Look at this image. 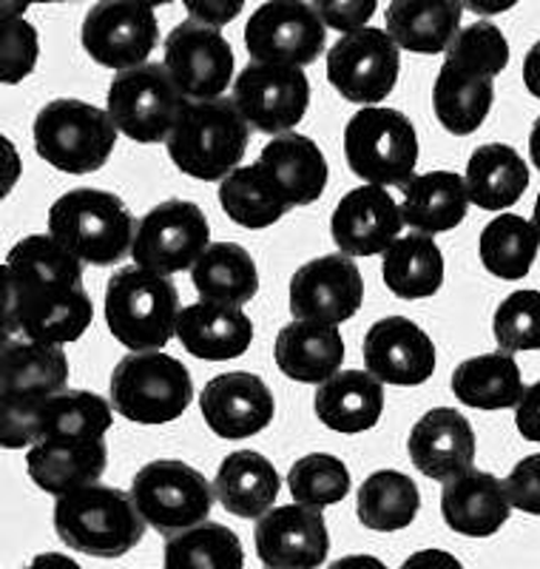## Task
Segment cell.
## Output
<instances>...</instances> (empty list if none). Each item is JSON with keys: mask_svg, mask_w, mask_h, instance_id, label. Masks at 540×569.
<instances>
[{"mask_svg": "<svg viewBox=\"0 0 540 569\" xmlns=\"http://www.w3.org/2000/svg\"><path fill=\"white\" fill-rule=\"evenodd\" d=\"M364 365L381 385L416 388L436 373V342L407 317H384L367 330Z\"/></svg>", "mask_w": 540, "mask_h": 569, "instance_id": "19", "label": "cell"}, {"mask_svg": "<svg viewBox=\"0 0 540 569\" xmlns=\"http://www.w3.org/2000/svg\"><path fill=\"white\" fill-rule=\"evenodd\" d=\"M111 405L89 390H63L40 401V441L106 439L111 430Z\"/></svg>", "mask_w": 540, "mask_h": 569, "instance_id": "40", "label": "cell"}, {"mask_svg": "<svg viewBox=\"0 0 540 569\" xmlns=\"http://www.w3.org/2000/svg\"><path fill=\"white\" fill-rule=\"evenodd\" d=\"M344 157L350 171L367 186H407L419 166V134L399 109L370 106L350 117Z\"/></svg>", "mask_w": 540, "mask_h": 569, "instance_id": "7", "label": "cell"}, {"mask_svg": "<svg viewBox=\"0 0 540 569\" xmlns=\"http://www.w3.org/2000/svg\"><path fill=\"white\" fill-rule=\"evenodd\" d=\"M463 182L478 208L503 211L523 197L529 186V169L512 146L487 142L470 154Z\"/></svg>", "mask_w": 540, "mask_h": 569, "instance_id": "33", "label": "cell"}, {"mask_svg": "<svg viewBox=\"0 0 540 569\" xmlns=\"http://www.w3.org/2000/svg\"><path fill=\"white\" fill-rule=\"evenodd\" d=\"M34 151L66 174H91L109 162L117 126L109 111L83 100L60 98L38 111L32 126Z\"/></svg>", "mask_w": 540, "mask_h": 569, "instance_id": "5", "label": "cell"}, {"mask_svg": "<svg viewBox=\"0 0 540 569\" xmlns=\"http://www.w3.org/2000/svg\"><path fill=\"white\" fill-rule=\"evenodd\" d=\"M186 106L188 100L182 98L174 80L168 78L166 66L157 63L114 74L106 98V111L114 120L117 131L142 146L166 142Z\"/></svg>", "mask_w": 540, "mask_h": 569, "instance_id": "10", "label": "cell"}, {"mask_svg": "<svg viewBox=\"0 0 540 569\" xmlns=\"http://www.w3.org/2000/svg\"><path fill=\"white\" fill-rule=\"evenodd\" d=\"M200 410L219 439H248L273 421V393L257 373L233 370L213 376L202 388Z\"/></svg>", "mask_w": 540, "mask_h": 569, "instance_id": "21", "label": "cell"}, {"mask_svg": "<svg viewBox=\"0 0 540 569\" xmlns=\"http://www.w3.org/2000/svg\"><path fill=\"white\" fill-rule=\"evenodd\" d=\"M532 226H534V231H538V237H540V194H538V200H534V213H532Z\"/></svg>", "mask_w": 540, "mask_h": 569, "instance_id": "59", "label": "cell"}, {"mask_svg": "<svg viewBox=\"0 0 540 569\" xmlns=\"http://www.w3.org/2000/svg\"><path fill=\"white\" fill-rule=\"evenodd\" d=\"M3 149H7V154H9V174H7V180H3V197H7L9 191H12L14 180H18V174H20V162H18V154H14L12 142L3 140Z\"/></svg>", "mask_w": 540, "mask_h": 569, "instance_id": "56", "label": "cell"}, {"mask_svg": "<svg viewBox=\"0 0 540 569\" xmlns=\"http://www.w3.org/2000/svg\"><path fill=\"white\" fill-rule=\"evenodd\" d=\"M177 337L182 348L206 362L239 359L253 342V322L242 308L219 302H200L182 308L177 322Z\"/></svg>", "mask_w": 540, "mask_h": 569, "instance_id": "26", "label": "cell"}, {"mask_svg": "<svg viewBox=\"0 0 540 569\" xmlns=\"http://www.w3.org/2000/svg\"><path fill=\"white\" fill-rule=\"evenodd\" d=\"M94 319L86 288H32L3 273V339L23 337L43 345L78 342Z\"/></svg>", "mask_w": 540, "mask_h": 569, "instance_id": "9", "label": "cell"}, {"mask_svg": "<svg viewBox=\"0 0 540 569\" xmlns=\"http://www.w3.org/2000/svg\"><path fill=\"white\" fill-rule=\"evenodd\" d=\"M407 450L416 470L427 479L450 481L476 461V433L467 416L452 408H436L412 425Z\"/></svg>", "mask_w": 540, "mask_h": 569, "instance_id": "22", "label": "cell"}, {"mask_svg": "<svg viewBox=\"0 0 540 569\" xmlns=\"http://www.w3.org/2000/svg\"><path fill=\"white\" fill-rule=\"evenodd\" d=\"M404 217L381 186H359L341 197L330 217V233L344 257H376L399 240Z\"/></svg>", "mask_w": 540, "mask_h": 569, "instance_id": "20", "label": "cell"}, {"mask_svg": "<svg viewBox=\"0 0 540 569\" xmlns=\"http://www.w3.org/2000/svg\"><path fill=\"white\" fill-rule=\"evenodd\" d=\"M259 169L277 188L288 208L310 206L324 194L328 188V160L322 149L310 137L288 131V134L270 137L257 160Z\"/></svg>", "mask_w": 540, "mask_h": 569, "instance_id": "23", "label": "cell"}, {"mask_svg": "<svg viewBox=\"0 0 540 569\" xmlns=\"http://www.w3.org/2000/svg\"><path fill=\"white\" fill-rule=\"evenodd\" d=\"M191 282L206 302L242 305L251 302L259 291L257 262L237 242H213L191 268Z\"/></svg>", "mask_w": 540, "mask_h": 569, "instance_id": "35", "label": "cell"}, {"mask_svg": "<svg viewBox=\"0 0 540 569\" xmlns=\"http://www.w3.org/2000/svg\"><path fill=\"white\" fill-rule=\"evenodd\" d=\"M264 569H316L328 561L330 536L324 516L302 505L273 507L253 530Z\"/></svg>", "mask_w": 540, "mask_h": 569, "instance_id": "18", "label": "cell"}, {"mask_svg": "<svg viewBox=\"0 0 540 569\" xmlns=\"http://www.w3.org/2000/svg\"><path fill=\"white\" fill-rule=\"evenodd\" d=\"M470 191L456 171H427L416 174L404 186L401 217L416 233H444L461 226L470 211Z\"/></svg>", "mask_w": 540, "mask_h": 569, "instance_id": "32", "label": "cell"}, {"mask_svg": "<svg viewBox=\"0 0 540 569\" xmlns=\"http://www.w3.org/2000/svg\"><path fill=\"white\" fill-rule=\"evenodd\" d=\"M441 512H444L447 527L458 536L489 538L507 525L512 505L503 490V481H498L492 472L470 467L444 481Z\"/></svg>", "mask_w": 540, "mask_h": 569, "instance_id": "25", "label": "cell"}, {"mask_svg": "<svg viewBox=\"0 0 540 569\" xmlns=\"http://www.w3.org/2000/svg\"><path fill=\"white\" fill-rule=\"evenodd\" d=\"M288 487L297 505L322 512L350 492V470L336 456L310 453L290 467Z\"/></svg>", "mask_w": 540, "mask_h": 569, "instance_id": "44", "label": "cell"}, {"mask_svg": "<svg viewBox=\"0 0 540 569\" xmlns=\"http://www.w3.org/2000/svg\"><path fill=\"white\" fill-rule=\"evenodd\" d=\"M419 507V487L399 470H376L373 476H367L356 496V516L373 532L404 530L416 521Z\"/></svg>", "mask_w": 540, "mask_h": 569, "instance_id": "39", "label": "cell"}, {"mask_svg": "<svg viewBox=\"0 0 540 569\" xmlns=\"http://www.w3.org/2000/svg\"><path fill=\"white\" fill-rule=\"evenodd\" d=\"M444 54L447 63L458 66L463 71H472V74H481V78L496 80L509 63V43L507 34L498 29V23L481 18L470 23V27H463Z\"/></svg>", "mask_w": 540, "mask_h": 569, "instance_id": "45", "label": "cell"}, {"mask_svg": "<svg viewBox=\"0 0 540 569\" xmlns=\"http://www.w3.org/2000/svg\"><path fill=\"white\" fill-rule=\"evenodd\" d=\"M529 157H532L534 169L540 171V117H538V120H534L532 134H529Z\"/></svg>", "mask_w": 540, "mask_h": 569, "instance_id": "58", "label": "cell"}, {"mask_svg": "<svg viewBox=\"0 0 540 569\" xmlns=\"http://www.w3.org/2000/svg\"><path fill=\"white\" fill-rule=\"evenodd\" d=\"M106 467V439H46L29 447L27 456V470L34 487L58 498L97 485L103 479Z\"/></svg>", "mask_w": 540, "mask_h": 569, "instance_id": "24", "label": "cell"}, {"mask_svg": "<svg viewBox=\"0 0 540 569\" xmlns=\"http://www.w3.org/2000/svg\"><path fill=\"white\" fill-rule=\"evenodd\" d=\"M242 3H219V0H188L186 3V12H188V20H193V23H202V27L208 29H222L228 27L233 18H239L242 14Z\"/></svg>", "mask_w": 540, "mask_h": 569, "instance_id": "50", "label": "cell"}, {"mask_svg": "<svg viewBox=\"0 0 540 569\" xmlns=\"http://www.w3.org/2000/svg\"><path fill=\"white\" fill-rule=\"evenodd\" d=\"M463 7L456 0H392L387 7V34L399 49L441 54L461 32Z\"/></svg>", "mask_w": 540, "mask_h": 569, "instance_id": "30", "label": "cell"}, {"mask_svg": "<svg viewBox=\"0 0 540 569\" xmlns=\"http://www.w3.org/2000/svg\"><path fill=\"white\" fill-rule=\"evenodd\" d=\"M27 569H83L74 558L63 556V552H40Z\"/></svg>", "mask_w": 540, "mask_h": 569, "instance_id": "54", "label": "cell"}, {"mask_svg": "<svg viewBox=\"0 0 540 569\" xmlns=\"http://www.w3.org/2000/svg\"><path fill=\"white\" fill-rule=\"evenodd\" d=\"M492 333L503 353L540 350V291H514L498 305Z\"/></svg>", "mask_w": 540, "mask_h": 569, "instance_id": "47", "label": "cell"}, {"mask_svg": "<svg viewBox=\"0 0 540 569\" xmlns=\"http://www.w3.org/2000/svg\"><path fill=\"white\" fill-rule=\"evenodd\" d=\"M399 569H463V563L458 561L452 552L432 550L430 547V550L412 552V556L407 558Z\"/></svg>", "mask_w": 540, "mask_h": 569, "instance_id": "52", "label": "cell"}, {"mask_svg": "<svg viewBox=\"0 0 540 569\" xmlns=\"http://www.w3.org/2000/svg\"><path fill=\"white\" fill-rule=\"evenodd\" d=\"M324 43L328 27L310 3L299 0L262 3L244 23V49L251 63L302 69L324 52Z\"/></svg>", "mask_w": 540, "mask_h": 569, "instance_id": "12", "label": "cell"}, {"mask_svg": "<svg viewBox=\"0 0 540 569\" xmlns=\"http://www.w3.org/2000/svg\"><path fill=\"white\" fill-rule=\"evenodd\" d=\"M208 246L211 228L206 211L197 202L166 200L137 222L131 257L134 266L168 277L197 266Z\"/></svg>", "mask_w": 540, "mask_h": 569, "instance_id": "11", "label": "cell"}, {"mask_svg": "<svg viewBox=\"0 0 540 569\" xmlns=\"http://www.w3.org/2000/svg\"><path fill=\"white\" fill-rule=\"evenodd\" d=\"M523 86L540 100V40L532 46L523 58Z\"/></svg>", "mask_w": 540, "mask_h": 569, "instance_id": "53", "label": "cell"}, {"mask_svg": "<svg viewBox=\"0 0 540 569\" xmlns=\"http://www.w3.org/2000/svg\"><path fill=\"white\" fill-rule=\"evenodd\" d=\"M3 273L32 288H83V262L52 233L23 237L3 259Z\"/></svg>", "mask_w": 540, "mask_h": 569, "instance_id": "38", "label": "cell"}, {"mask_svg": "<svg viewBox=\"0 0 540 569\" xmlns=\"http://www.w3.org/2000/svg\"><path fill=\"white\" fill-rule=\"evenodd\" d=\"M279 472L270 465L268 456L257 450H237L226 456L213 479V496L231 516L237 518H262L273 510L279 496Z\"/></svg>", "mask_w": 540, "mask_h": 569, "instance_id": "31", "label": "cell"}, {"mask_svg": "<svg viewBox=\"0 0 540 569\" xmlns=\"http://www.w3.org/2000/svg\"><path fill=\"white\" fill-rule=\"evenodd\" d=\"M180 313L174 282L149 268H120L106 284V325L131 353L166 348L177 337Z\"/></svg>", "mask_w": 540, "mask_h": 569, "instance_id": "1", "label": "cell"}, {"mask_svg": "<svg viewBox=\"0 0 540 569\" xmlns=\"http://www.w3.org/2000/svg\"><path fill=\"white\" fill-rule=\"evenodd\" d=\"M328 569H387L384 561H379L376 556H344L339 561L330 563Z\"/></svg>", "mask_w": 540, "mask_h": 569, "instance_id": "55", "label": "cell"}, {"mask_svg": "<svg viewBox=\"0 0 540 569\" xmlns=\"http://www.w3.org/2000/svg\"><path fill=\"white\" fill-rule=\"evenodd\" d=\"M219 206L237 226L248 228V231L270 228L290 211L257 162L239 166L233 174L219 182Z\"/></svg>", "mask_w": 540, "mask_h": 569, "instance_id": "42", "label": "cell"}, {"mask_svg": "<svg viewBox=\"0 0 540 569\" xmlns=\"http://www.w3.org/2000/svg\"><path fill=\"white\" fill-rule=\"evenodd\" d=\"M146 521L131 492L91 485L66 492L54 505L58 538L91 558H122L146 536Z\"/></svg>", "mask_w": 540, "mask_h": 569, "instance_id": "3", "label": "cell"}, {"mask_svg": "<svg viewBox=\"0 0 540 569\" xmlns=\"http://www.w3.org/2000/svg\"><path fill=\"white\" fill-rule=\"evenodd\" d=\"M166 146L182 174L202 182L226 180L248 151V123L228 98L188 103Z\"/></svg>", "mask_w": 540, "mask_h": 569, "instance_id": "4", "label": "cell"}, {"mask_svg": "<svg viewBox=\"0 0 540 569\" xmlns=\"http://www.w3.org/2000/svg\"><path fill=\"white\" fill-rule=\"evenodd\" d=\"M231 103L248 129L273 137L288 134L308 114L310 80L293 66L251 63L233 80Z\"/></svg>", "mask_w": 540, "mask_h": 569, "instance_id": "13", "label": "cell"}, {"mask_svg": "<svg viewBox=\"0 0 540 569\" xmlns=\"http://www.w3.org/2000/svg\"><path fill=\"white\" fill-rule=\"evenodd\" d=\"M162 66L188 103H211L226 98L231 86L233 49L217 29L182 20L168 34Z\"/></svg>", "mask_w": 540, "mask_h": 569, "instance_id": "16", "label": "cell"}, {"mask_svg": "<svg viewBox=\"0 0 540 569\" xmlns=\"http://www.w3.org/2000/svg\"><path fill=\"white\" fill-rule=\"evenodd\" d=\"M273 356L279 370L293 382L324 385L344 362V339L333 325L293 319L279 330Z\"/></svg>", "mask_w": 540, "mask_h": 569, "instance_id": "29", "label": "cell"}, {"mask_svg": "<svg viewBox=\"0 0 540 569\" xmlns=\"http://www.w3.org/2000/svg\"><path fill=\"white\" fill-rule=\"evenodd\" d=\"M0 399H49L69 385V359L58 345L32 339H3L0 356Z\"/></svg>", "mask_w": 540, "mask_h": 569, "instance_id": "27", "label": "cell"}, {"mask_svg": "<svg viewBox=\"0 0 540 569\" xmlns=\"http://www.w3.org/2000/svg\"><path fill=\"white\" fill-rule=\"evenodd\" d=\"M40 58L38 29L23 18V9L3 3V27H0V80L18 86L34 71Z\"/></svg>", "mask_w": 540, "mask_h": 569, "instance_id": "46", "label": "cell"}, {"mask_svg": "<svg viewBox=\"0 0 540 569\" xmlns=\"http://www.w3.org/2000/svg\"><path fill=\"white\" fill-rule=\"evenodd\" d=\"M244 550L237 532L206 521L166 541V569H242Z\"/></svg>", "mask_w": 540, "mask_h": 569, "instance_id": "43", "label": "cell"}, {"mask_svg": "<svg viewBox=\"0 0 540 569\" xmlns=\"http://www.w3.org/2000/svg\"><path fill=\"white\" fill-rule=\"evenodd\" d=\"M401 54L387 29L367 27L344 34L328 52V80L341 98L364 109L381 100L399 83Z\"/></svg>", "mask_w": 540, "mask_h": 569, "instance_id": "14", "label": "cell"}, {"mask_svg": "<svg viewBox=\"0 0 540 569\" xmlns=\"http://www.w3.org/2000/svg\"><path fill=\"white\" fill-rule=\"evenodd\" d=\"M111 408L134 425H168L180 419L193 399V382L174 356L129 353L111 370Z\"/></svg>", "mask_w": 540, "mask_h": 569, "instance_id": "6", "label": "cell"}, {"mask_svg": "<svg viewBox=\"0 0 540 569\" xmlns=\"http://www.w3.org/2000/svg\"><path fill=\"white\" fill-rule=\"evenodd\" d=\"M313 410L316 419L336 433H364L384 413V385L367 370H339L316 388Z\"/></svg>", "mask_w": 540, "mask_h": 569, "instance_id": "28", "label": "cell"}, {"mask_svg": "<svg viewBox=\"0 0 540 569\" xmlns=\"http://www.w3.org/2000/svg\"><path fill=\"white\" fill-rule=\"evenodd\" d=\"M514 425L527 441H540V379L523 390L521 401L514 405Z\"/></svg>", "mask_w": 540, "mask_h": 569, "instance_id": "51", "label": "cell"}, {"mask_svg": "<svg viewBox=\"0 0 540 569\" xmlns=\"http://www.w3.org/2000/svg\"><path fill=\"white\" fill-rule=\"evenodd\" d=\"M452 393L461 405L476 410L514 408L523 396V376L512 353H483L461 362L452 373Z\"/></svg>", "mask_w": 540, "mask_h": 569, "instance_id": "34", "label": "cell"}, {"mask_svg": "<svg viewBox=\"0 0 540 569\" xmlns=\"http://www.w3.org/2000/svg\"><path fill=\"white\" fill-rule=\"evenodd\" d=\"M364 302V279L344 253H328L304 262L290 279V313L302 322L339 328Z\"/></svg>", "mask_w": 540, "mask_h": 569, "instance_id": "17", "label": "cell"}, {"mask_svg": "<svg viewBox=\"0 0 540 569\" xmlns=\"http://www.w3.org/2000/svg\"><path fill=\"white\" fill-rule=\"evenodd\" d=\"M492 100H496L492 80L458 69L452 63L441 66L436 89H432V109H436L438 123L450 134L463 137L481 129L492 109Z\"/></svg>", "mask_w": 540, "mask_h": 569, "instance_id": "37", "label": "cell"}, {"mask_svg": "<svg viewBox=\"0 0 540 569\" xmlns=\"http://www.w3.org/2000/svg\"><path fill=\"white\" fill-rule=\"evenodd\" d=\"M134 217L126 202L100 188H74L49 208V233L83 266H117L134 246Z\"/></svg>", "mask_w": 540, "mask_h": 569, "instance_id": "2", "label": "cell"}, {"mask_svg": "<svg viewBox=\"0 0 540 569\" xmlns=\"http://www.w3.org/2000/svg\"><path fill=\"white\" fill-rule=\"evenodd\" d=\"M83 49L106 69L129 71L146 66L160 40V23L149 3L137 0H103L86 12Z\"/></svg>", "mask_w": 540, "mask_h": 569, "instance_id": "15", "label": "cell"}, {"mask_svg": "<svg viewBox=\"0 0 540 569\" xmlns=\"http://www.w3.org/2000/svg\"><path fill=\"white\" fill-rule=\"evenodd\" d=\"M129 492L142 521L166 538L206 525L217 498L197 467L177 459H157L140 467Z\"/></svg>", "mask_w": 540, "mask_h": 569, "instance_id": "8", "label": "cell"}, {"mask_svg": "<svg viewBox=\"0 0 540 569\" xmlns=\"http://www.w3.org/2000/svg\"><path fill=\"white\" fill-rule=\"evenodd\" d=\"M313 9L322 18L324 27L353 34L367 29V23H370L379 7L373 0H319V3H313Z\"/></svg>", "mask_w": 540, "mask_h": 569, "instance_id": "49", "label": "cell"}, {"mask_svg": "<svg viewBox=\"0 0 540 569\" xmlns=\"http://www.w3.org/2000/svg\"><path fill=\"white\" fill-rule=\"evenodd\" d=\"M381 279L399 299H427L444 284V253L427 233H407L384 251Z\"/></svg>", "mask_w": 540, "mask_h": 569, "instance_id": "36", "label": "cell"}, {"mask_svg": "<svg viewBox=\"0 0 540 569\" xmlns=\"http://www.w3.org/2000/svg\"><path fill=\"white\" fill-rule=\"evenodd\" d=\"M463 9H470V12H476V14H501V12H509V9H512V3H501V7H498V3H461Z\"/></svg>", "mask_w": 540, "mask_h": 569, "instance_id": "57", "label": "cell"}, {"mask_svg": "<svg viewBox=\"0 0 540 569\" xmlns=\"http://www.w3.org/2000/svg\"><path fill=\"white\" fill-rule=\"evenodd\" d=\"M503 490L514 510L540 516V453L518 461L503 481Z\"/></svg>", "mask_w": 540, "mask_h": 569, "instance_id": "48", "label": "cell"}, {"mask_svg": "<svg viewBox=\"0 0 540 569\" xmlns=\"http://www.w3.org/2000/svg\"><path fill=\"white\" fill-rule=\"evenodd\" d=\"M540 251V237L534 226L518 213H498L487 222L478 242L481 262L498 279H523L534 266Z\"/></svg>", "mask_w": 540, "mask_h": 569, "instance_id": "41", "label": "cell"}]
</instances>
